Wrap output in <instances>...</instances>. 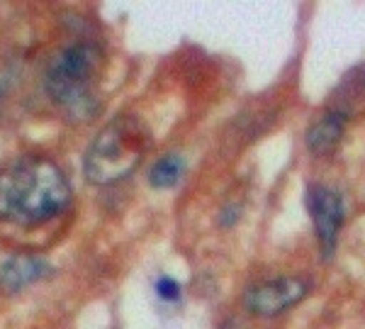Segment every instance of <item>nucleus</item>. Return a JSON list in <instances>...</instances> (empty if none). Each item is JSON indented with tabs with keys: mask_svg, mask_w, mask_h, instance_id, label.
<instances>
[{
	"mask_svg": "<svg viewBox=\"0 0 365 329\" xmlns=\"http://www.w3.org/2000/svg\"><path fill=\"white\" fill-rule=\"evenodd\" d=\"M71 186L61 168L42 156H22L0 171V217L17 225H39L61 215Z\"/></svg>",
	"mask_w": 365,
	"mask_h": 329,
	"instance_id": "nucleus-1",
	"label": "nucleus"
},
{
	"mask_svg": "<svg viewBox=\"0 0 365 329\" xmlns=\"http://www.w3.org/2000/svg\"><path fill=\"white\" fill-rule=\"evenodd\" d=\"M151 144V132L134 115H120L108 122L91 142L83 158L86 178L96 186H110L137 171Z\"/></svg>",
	"mask_w": 365,
	"mask_h": 329,
	"instance_id": "nucleus-2",
	"label": "nucleus"
},
{
	"mask_svg": "<svg viewBox=\"0 0 365 329\" xmlns=\"http://www.w3.org/2000/svg\"><path fill=\"white\" fill-rule=\"evenodd\" d=\"M103 56L98 46L81 42L61 49L46 69V91L51 101L73 120L96 115V81Z\"/></svg>",
	"mask_w": 365,
	"mask_h": 329,
	"instance_id": "nucleus-3",
	"label": "nucleus"
},
{
	"mask_svg": "<svg viewBox=\"0 0 365 329\" xmlns=\"http://www.w3.org/2000/svg\"><path fill=\"white\" fill-rule=\"evenodd\" d=\"M307 293V283L302 278H292V275H282L275 280H263V283L253 285L246 293V308L253 315L273 317L287 310L290 305L299 303Z\"/></svg>",
	"mask_w": 365,
	"mask_h": 329,
	"instance_id": "nucleus-4",
	"label": "nucleus"
},
{
	"mask_svg": "<svg viewBox=\"0 0 365 329\" xmlns=\"http://www.w3.org/2000/svg\"><path fill=\"white\" fill-rule=\"evenodd\" d=\"M309 213L312 220H314V229L317 237H319V246L324 258H331L334 246H336V234L341 229V222H344V203H341V196L331 188L324 186H314L309 188Z\"/></svg>",
	"mask_w": 365,
	"mask_h": 329,
	"instance_id": "nucleus-5",
	"label": "nucleus"
},
{
	"mask_svg": "<svg viewBox=\"0 0 365 329\" xmlns=\"http://www.w3.org/2000/svg\"><path fill=\"white\" fill-rule=\"evenodd\" d=\"M49 273V263L42 256H10L0 266V288L5 293H17L22 288L37 283Z\"/></svg>",
	"mask_w": 365,
	"mask_h": 329,
	"instance_id": "nucleus-6",
	"label": "nucleus"
},
{
	"mask_svg": "<svg viewBox=\"0 0 365 329\" xmlns=\"http://www.w3.org/2000/svg\"><path fill=\"white\" fill-rule=\"evenodd\" d=\"M346 127V113H329L322 120H317L307 132V149L312 154L322 156L329 154L339 144Z\"/></svg>",
	"mask_w": 365,
	"mask_h": 329,
	"instance_id": "nucleus-7",
	"label": "nucleus"
},
{
	"mask_svg": "<svg viewBox=\"0 0 365 329\" xmlns=\"http://www.w3.org/2000/svg\"><path fill=\"white\" fill-rule=\"evenodd\" d=\"M182 171H185V163H182L180 156L175 154H168V156H161L158 161L151 166V173H149V181L154 188H170L180 181Z\"/></svg>",
	"mask_w": 365,
	"mask_h": 329,
	"instance_id": "nucleus-8",
	"label": "nucleus"
},
{
	"mask_svg": "<svg viewBox=\"0 0 365 329\" xmlns=\"http://www.w3.org/2000/svg\"><path fill=\"white\" fill-rule=\"evenodd\" d=\"M156 293H158V298H161V300L173 303V300H178V298H180V285L175 283L173 278H168V275H161V278L156 280Z\"/></svg>",
	"mask_w": 365,
	"mask_h": 329,
	"instance_id": "nucleus-9",
	"label": "nucleus"
}]
</instances>
